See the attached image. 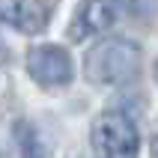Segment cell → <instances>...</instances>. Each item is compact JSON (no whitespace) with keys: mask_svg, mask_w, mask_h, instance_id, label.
<instances>
[{"mask_svg":"<svg viewBox=\"0 0 158 158\" xmlns=\"http://www.w3.org/2000/svg\"><path fill=\"white\" fill-rule=\"evenodd\" d=\"M143 54L140 45L131 39H102L84 57V78L93 87H119L140 75Z\"/></svg>","mask_w":158,"mask_h":158,"instance_id":"cell-1","label":"cell"},{"mask_svg":"<svg viewBox=\"0 0 158 158\" xmlns=\"http://www.w3.org/2000/svg\"><path fill=\"white\" fill-rule=\"evenodd\" d=\"M89 140L98 158H137L140 152V131L123 110L98 114L89 128Z\"/></svg>","mask_w":158,"mask_h":158,"instance_id":"cell-2","label":"cell"},{"mask_svg":"<svg viewBox=\"0 0 158 158\" xmlns=\"http://www.w3.org/2000/svg\"><path fill=\"white\" fill-rule=\"evenodd\" d=\"M27 75L39 84V87L57 89L69 87L75 78V66L66 48L60 45H36L27 51Z\"/></svg>","mask_w":158,"mask_h":158,"instance_id":"cell-3","label":"cell"},{"mask_svg":"<svg viewBox=\"0 0 158 158\" xmlns=\"http://www.w3.org/2000/svg\"><path fill=\"white\" fill-rule=\"evenodd\" d=\"M51 21V12L42 0H0V24L24 36L42 33Z\"/></svg>","mask_w":158,"mask_h":158,"instance_id":"cell-4","label":"cell"},{"mask_svg":"<svg viewBox=\"0 0 158 158\" xmlns=\"http://www.w3.org/2000/svg\"><path fill=\"white\" fill-rule=\"evenodd\" d=\"M114 24V6L107 0H87L75 15L72 24V39H87L93 33H102Z\"/></svg>","mask_w":158,"mask_h":158,"instance_id":"cell-5","label":"cell"},{"mask_svg":"<svg viewBox=\"0 0 158 158\" xmlns=\"http://www.w3.org/2000/svg\"><path fill=\"white\" fill-rule=\"evenodd\" d=\"M12 137H15V146L21 152V158H48V146H45L42 134L33 123L27 119H18L12 125Z\"/></svg>","mask_w":158,"mask_h":158,"instance_id":"cell-6","label":"cell"},{"mask_svg":"<svg viewBox=\"0 0 158 158\" xmlns=\"http://www.w3.org/2000/svg\"><path fill=\"white\" fill-rule=\"evenodd\" d=\"M152 158H158V137H155V143H152Z\"/></svg>","mask_w":158,"mask_h":158,"instance_id":"cell-7","label":"cell"},{"mask_svg":"<svg viewBox=\"0 0 158 158\" xmlns=\"http://www.w3.org/2000/svg\"><path fill=\"white\" fill-rule=\"evenodd\" d=\"M155 81H158V63H155Z\"/></svg>","mask_w":158,"mask_h":158,"instance_id":"cell-8","label":"cell"},{"mask_svg":"<svg viewBox=\"0 0 158 158\" xmlns=\"http://www.w3.org/2000/svg\"><path fill=\"white\" fill-rule=\"evenodd\" d=\"M0 158H6V155H3V152H0Z\"/></svg>","mask_w":158,"mask_h":158,"instance_id":"cell-9","label":"cell"}]
</instances>
